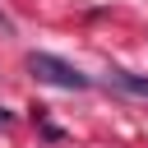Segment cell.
Returning a JSON list of instances; mask_svg holds the SVG:
<instances>
[{"mask_svg":"<svg viewBox=\"0 0 148 148\" xmlns=\"http://www.w3.org/2000/svg\"><path fill=\"white\" fill-rule=\"evenodd\" d=\"M28 74L42 79V83H51V88H65V92H88V88H92L88 74H79L69 60L46 56V51H32V56H28Z\"/></svg>","mask_w":148,"mask_h":148,"instance_id":"1","label":"cell"},{"mask_svg":"<svg viewBox=\"0 0 148 148\" xmlns=\"http://www.w3.org/2000/svg\"><path fill=\"white\" fill-rule=\"evenodd\" d=\"M106 88H116V92H125V97H139V102H148V74L106 69Z\"/></svg>","mask_w":148,"mask_h":148,"instance_id":"2","label":"cell"}]
</instances>
